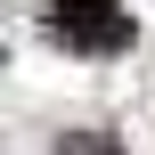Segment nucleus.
Masks as SVG:
<instances>
[{
	"label": "nucleus",
	"mask_w": 155,
	"mask_h": 155,
	"mask_svg": "<svg viewBox=\"0 0 155 155\" xmlns=\"http://www.w3.org/2000/svg\"><path fill=\"white\" fill-rule=\"evenodd\" d=\"M49 33H57L65 49H90V57H114V49L139 41L131 8H114V0H57V8H49Z\"/></svg>",
	"instance_id": "obj_1"
},
{
	"label": "nucleus",
	"mask_w": 155,
	"mask_h": 155,
	"mask_svg": "<svg viewBox=\"0 0 155 155\" xmlns=\"http://www.w3.org/2000/svg\"><path fill=\"white\" fill-rule=\"evenodd\" d=\"M57 155H131V147H123V139H106V131H65Z\"/></svg>",
	"instance_id": "obj_2"
}]
</instances>
